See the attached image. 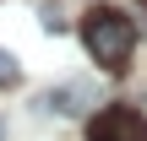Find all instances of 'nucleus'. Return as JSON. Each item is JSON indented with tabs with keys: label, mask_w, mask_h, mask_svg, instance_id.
Masks as SVG:
<instances>
[{
	"label": "nucleus",
	"mask_w": 147,
	"mask_h": 141,
	"mask_svg": "<svg viewBox=\"0 0 147 141\" xmlns=\"http://www.w3.org/2000/svg\"><path fill=\"white\" fill-rule=\"evenodd\" d=\"M82 43L104 71H120L131 60V49H136V22L125 11H115V5H93L82 16Z\"/></svg>",
	"instance_id": "1"
},
{
	"label": "nucleus",
	"mask_w": 147,
	"mask_h": 141,
	"mask_svg": "<svg viewBox=\"0 0 147 141\" xmlns=\"http://www.w3.org/2000/svg\"><path fill=\"white\" fill-rule=\"evenodd\" d=\"M16 76H22V71H16V60L0 49V87H16Z\"/></svg>",
	"instance_id": "4"
},
{
	"label": "nucleus",
	"mask_w": 147,
	"mask_h": 141,
	"mask_svg": "<svg viewBox=\"0 0 147 141\" xmlns=\"http://www.w3.org/2000/svg\"><path fill=\"white\" fill-rule=\"evenodd\" d=\"M44 109H55V114H82V109H87V82L49 87V92H44Z\"/></svg>",
	"instance_id": "3"
},
{
	"label": "nucleus",
	"mask_w": 147,
	"mask_h": 141,
	"mask_svg": "<svg viewBox=\"0 0 147 141\" xmlns=\"http://www.w3.org/2000/svg\"><path fill=\"white\" fill-rule=\"evenodd\" d=\"M93 141H147V114L131 103H109L93 114Z\"/></svg>",
	"instance_id": "2"
},
{
	"label": "nucleus",
	"mask_w": 147,
	"mask_h": 141,
	"mask_svg": "<svg viewBox=\"0 0 147 141\" xmlns=\"http://www.w3.org/2000/svg\"><path fill=\"white\" fill-rule=\"evenodd\" d=\"M0 136H5V125H0Z\"/></svg>",
	"instance_id": "5"
}]
</instances>
